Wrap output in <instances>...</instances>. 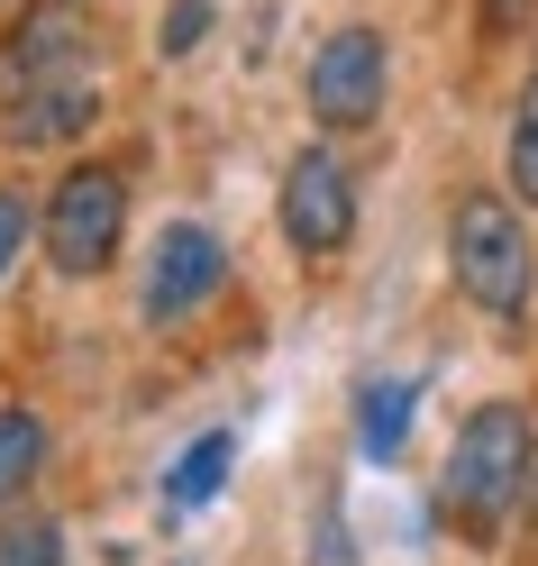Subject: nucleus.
Wrapping results in <instances>:
<instances>
[{"mask_svg":"<svg viewBox=\"0 0 538 566\" xmlns=\"http://www.w3.org/2000/svg\"><path fill=\"white\" fill-rule=\"evenodd\" d=\"M38 247H46V265L55 274H110L119 265V247H128V184L110 165H74L64 184L46 192V220H38Z\"/></svg>","mask_w":538,"mask_h":566,"instance_id":"obj_3","label":"nucleus"},{"mask_svg":"<svg viewBox=\"0 0 538 566\" xmlns=\"http://www.w3.org/2000/svg\"><path fill=\"white\" fill-rule=\"evenodd\" d=\"M210 19H220V0H173L165 28H156V55H165V64H183V55L210 38Z\"/></svg>","mask_w":538,"mask_h":566,"instance_id":"obj_14","label":"nucleus"},{"mask_svg":"<svg viewBox=\"0 0 538 566\" xmlns=\"http://www.w3.org/2000/svg\"><path fill=\"white\" fill-rule=\"evenodd\" d=\"M92 119H101V83H92V74H64V83H38V92H10V101H0L10 147H74Z\"/></svg>","mask_w":538,"mask_h":566,"instance_id":"obj_8","label":"nucleus"},{"mask_svg":"<svg viewBox=\"0 0 538 566\" xmlns=\"http://www.w3.org/2000/svg\"><path fill=\"white\" fill-rule=\"evenodd\" d=\"M64 74H92V28H83L74 0H38L0 38V101L38 92V83H64Z\"/></svg>","mask_w":538,"mask_h":566,"instance_id":"obj_6","label":"nucleus"},{"mask_svg":"<svg viewBox=\"0 0 538 566\" xmlns=\"http://www.w3.org/2000/svg\"><path fill=\"white\" fill-rule=\"evenodd\" d=\"M229 283V247L220 229H201V220H173L156 238V256H147V321L173 329V321H192V311L210 302Z\"/></svg>","mask_w":538,"mask_h":566,"instance_id":"obj_7","label":"nucleus"},{"mask_svg":"<svg viewBox=\"0 0 538 566\" xmlns=\"http://www.w3.org/2000/svg\"><path fill=\"white\" fill-rule=\"evenodd\" d=\"M502 174H511V192L538 210V74H529L520 111H511V147H502Z\"/></svg>","mask_w":538,"mask_h":566,"instance_id":"obj_12","label":"nucleus"},{"mask_svg":"<svg viewBox=\"0 0 538 566\" xmlns=\"http://www.w3.org/2000/svg\"><path fill=\"white\" fill-rule=\"evenodd\" d=\"M447 274H456V293L475 302L484 321H502V329L529 321L538 256H529L520 192H465L456 201V220H447Z\"/></svg>","mask_w":538,"mask_h":566,"instance_id":"obj_2","label":"nucleus"},{"mask_svg":"<svg viewBox=\"0 0 538 566\" xmlns=\"http://www.w3.org/2000/svg\"><path fill=\"white\" fill-rule=\"evenodd\" d=\"M302 92H310V119H319V128H366V119H383V92H392L383 38H375V28H329V38L310 46Z\"/></svg>","mask_w":538,"mask_h":566,"instance_id":"obj_4","label":"nucleus"},{"mask_svg":"<svg viewBox=\"0 0 538 566\" xmlns=\"http://www.w3.org/2000/svg\"><path fill=\"white\" fill-rule=\"evenodd\" d=\"M274 220H283V238H293L302 256H338V247L356 238V184H347V165L329 147H302L293 165H283Z\"/></svg>","mask_w":538,"mask_h":566,"instance_id":"obj_5","label":"nucleus"},{"mask_svg":"<svg viewBox=\"0 0 538 566\" xmlns=\"http://www.w3.org/2000/svg\"><path fill=\"white\" fill-rule=\"evenodd\" d=\"M0 566H64V530L38 512H10L0 521Z\"/></svg>","mask_w":538,"mask_h":566,"instance_id":"obj_13","label":"nucleus"},{"mask_svg":"<svg viewBox=\"0 0 538 566\" xmlns=\"http://www.w3.org/2000/svg\"><path fill=\"white\" fill-rule=\"evenodd\" d=\"M38 475H46V420L28 402H0V512H10Z\"/></svg>","mask_w":538,"mask_h":566,"instance_id":"obj_10","label":"nucleus"},{"mask_svg":"<svg viewBox=\"0 0 538 566\" xmlns=\"http://www.w3.org/2000/svg\"><path fill=\"white\" fill-rule=\"evenodd\" d=\"M529 457H538V430L520 402H484L465 411V430L439 467V503L456 512V530H475V539H502L511 512L529 503Z\"/></svg>","mask_w":538,"mask_h":566,"instance_id":"obj_1","label":"nucleus"},{"mask_svg":"<svg viewBox=\"0 0 538 566\" xmlns=\"http://www.w3.org/2000/svg\"><path fill=\"white\" fill-rule=\"evenodd\" d=\"M229 457H238V430H201V439L183 448V467L165 475V503H183V512H201L210 493L229 484Z\"/></svg>","mask_w":538,"mask_h":566,"instance_id":"obj_11","label":"nucleus"},{"mask_svg":"<svg viewBox=\"0 0 538 566\" xmlns=\"http://www.w3.org/2000/svg\"><path fill=\"white\" fill-rule=\"evenodd\" d=\"M38 220H46V210H38V201H28L19 184H0V283H10V274H19V247H28V238H38Z\"/></svg>","mask_w":538,"mask_h":566,"instance_id":"obj_15","label":"nucleus"},{"mask_svg":"<svg viewBox=\"0 0 538 566\" xmlns=\"http://www.w3.org/2000/svg\"><path fill=\"white\" fill-rule=\"evenodd\" d=\"M529 10H538V0H484V28H493V38H511V28H529Z\"/></svg>","mask_w":538,"mask_h":566,"instance_id":"obj_16","label":"nucleus"},{"mask_svg":"<svg viewBox=\"0 0 538 566\" xmlns=\"http://www.w3.org/2000/svg\"><path fill=\"white\" fill-rule=\"evenodd\" d=\"M411 411H420V384L411 375H375L366 394H356V448H366V467H392V457H402Z\"/></svg>","mask_w":538,"mask_h":566,"instance_id":"obj_9","label":"nucleus"}]
</instances>
